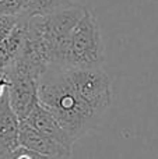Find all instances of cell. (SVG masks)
I'll use <instances>...</instances> for the list:
<instances>
[{
  "instance_id": "obj_1",
  "label": "cell",
  "mask_w": 158,
  "mask_h": 159,
  "mask_svg": "<svg viewBox=\"0 0 158 159\" xmlns=\"http://www.w3.org/2000/svg\"><path fill=\"white\" fill-rule=\"evenodd\" d=\"M38 102L74 141L95 129L101 120L73 87L66 66H49L41 74Z\"/></svg>"
},
{
  "instance_id": "obj_2",
  "label": "cell",
  "mask_w": 158,
  "mask_h": 159,
  "mask_svg": "<svg viewBox=\"0 0 158 159\" xmlns=\"http://www.w3.org/2000/svg\"><path fill=\"white\" fill-rule=\"evenodd\" d=\"M104 61L105 45L100 22L94 11L86 8L84 14L70 34L66 66L94 69L104 67Z\"/></svg>"
},
{
  "instance_id": "obj_3",
  "label": "cell",
  "mask_w": 158,
  "mask_h": 159,
  "mask_svg": "<svg viewBox=\"0 0 158 159\" xmlns=\"http://www.w3.org/2000/svg\"><path fill=\"white\" fill-rule=\"evenodd\" d=\"M7 96L11 109L20 120L25 119L38 103V82L41 75L16 59L4 74Z\"/></svg>"
},
{
  "instance_id": "obj_4",
  "label": "cell",
  "mask_w": 158,
  "mask_h": 159,
  "mask_svg": "<svg viewBox=\"0 0 158 159\" xmlns=\"http://www.w3.org/2000/svg\"><path fill=\"white\" fill-rule=\"evenodd\" d=\"M18 143L24 148H28L31 151H35L42 155H46V157L72 159L73 148L64 147L63 144L41 134L36 130H34L31 126H28L27 123H24L22 120H20Z\"/></svg>"
},
{
  "instance_id": "obj_5",
  "label": "cell",
  "mask_w": 158,
  "mask_h": 159,
  "mask_svg": "<svg viewBox=\"0 0 158 159\" xmlns=\"http://www.w3.org/2000/svg\"><path fill=\"white\" fill-rule=\"evenodd\" d=\"M24 123L31 126L34 130L38 133L46 135V137L52 138V140L58 141V143L63 144L64 147L73 148L76 141L64 131V129L59 124V121L53 117V115L48 109H45L41 103H36L34 109L30 112V115L25 119H22Z\"/></svg>"
},
{
  "instance_id": "obj_6",
  "label": "cell",
  "mask_w": 158,
  "mask_h": 159,
  "mask_svg": "<svg viewBox=\"0 0 158 159\" xmlns=\"http://www.w3.org/2000/svg\"><path fill=\"white\" fill-rule=\"evenodd\" d=\"M25 24L27 20L20 18L11 32L0 42V77L6 74V71L21 53L25 38Z\"/></svg>"
},
{
  "instance_id": "obj_7",
  "label": "cell",
  "mask_w": 158,
  "mask_h": 159,
  "mask_svg": "<svg viewBox=\"0 0 158 159\" xmlns=\"http://www.w3.org/2000/svg\"><path fill=\"white\" fill-rule=\"evenodd\" d=\"M72 4H74L72 0H21L20 18L28 20L35 16H46Z\"/></svg>"
},
{
  "instance_id": "obj_8",
  "label": "cell",
  "mask_w": 158,
  "mask_h": 159,
  "mask_svg": "<svg viewBox=\"0 0 158 159\" xmlns=\"http://www.w3.org/2000/svg\"><path fill=\"white\" fill-rule=\"evenodd\" d=\"M13 159H67V158H53V157H46V155L38 154L35 151H31L28 148L20 145L18 148L14 151Z\"/></svg>"
},
{
  "instance_id": "obj_9",
  "label": "cell",
  "mask_w": 158,
  "mask_h": 159,
  "mask_svg": "<svg viewBox=\"0 0 158 159\" xmlns=\"http://www.w3.org/2000/svg\"><path fill=\"white\" fill-rule=\"evenodd\" d=\"M18 17L13 16H0V42L11 32V30L18 22Z\"/></svg>"
},
{
  "instance_id": "obj_10",
  "label": "cell",
  "mask_w": 158,
  "mask_h": 159,
  "mask_svg": "<svg viewBox=\"0 0 158 159\" xmlns=\"http://www.w3.org/2000/svg\"><path fill=\"white\" fill-rule=\"evenodd\" d=\"M6 87H7V81H6V77L3 75V77H0V98L6 92Z\"/></svg>"
}]
</instances>
